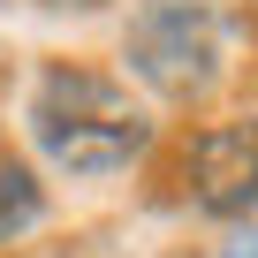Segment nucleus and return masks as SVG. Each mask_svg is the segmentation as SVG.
<instances>
[{"instance_id":"1","label":"nucleus","mask_w":258,"mask_h":258,"mask_svg":"<svg viewBox=\"0 0 258 258\" xmlns=\"http://www.w3.org/2000/svg\"><path fill=\"white\" fill-rule=\"evenodd\" d=\"M23 121H31L46 167H61L76 182L121 175L129 160L152 152V114H145V99L129 91V76H114L99 61H46L38 84H31Z\"/></svg>"},{"instance_id":"2","label":"nucleus","mask_w":258,"mask_h":258,"mask_svg":"<svg viewBox=\"0 0 258 258\" xmlns=\"http://www.w3.org/2000/svg\"><path fill=\"white\" fill-rule=\"evenodd\" d=\"M121 61L152 99L205 106L235 76V23L205 0H145L121 31Z\"/></svg>"},{"instance_id":"3","label":"nucleus","mask_w":258,"mask_h":258,"mask_svg":"<svg viewBox=\"0 0 258 258\" xmlns=\"http://www.w3.org/2000/svg\"><path fill=\"white\" fill-rule=\"evenodd\" d=\"M175 198L190 213H213V220H258V106L182 129Z\"/></svg>"},{"instance_id":"4","label":"nucleus","mask_w":258,"mask_h":258,"mask_svg":"<svg viewBox=\"0 0 258 258\" xmlns=\"http://www.w3.org/2000/svg\"><path fill=\"white\" fill-rule=\"evenodd\" d=\"M38 213H46V198H38L31 167H16V160H0V243H16L23 228H38Z\"/></svg>"},{"instance_id":"5","label":"nucleus","mask_w":258,"mask_h":258,"mask_svg":"<svg viewBox=\"0 0 258 258\" xmlns=\"http://www.w3.org/2000/svg\"><path fill=\"white\" fill-rule=\"evenodd\" d=\"M228 258H258V235H243V243H235V250H228Z\"/></svg>"},{"instance_id":"6","label":"nucleus","mask_w":258,"mask_h":258,"mask_svg":"<svg viewBox=\"0 0 258 258\" xmlns=\"http://www.w3.org/2000/svg\"><path fill=\"white\" fill-rule=\"evenodd\" d=\"M46 8H106V0H46Z\"/></svg>"}]
</instances>
